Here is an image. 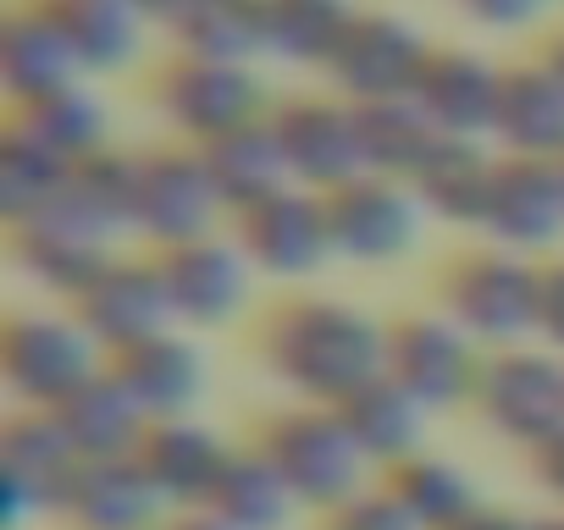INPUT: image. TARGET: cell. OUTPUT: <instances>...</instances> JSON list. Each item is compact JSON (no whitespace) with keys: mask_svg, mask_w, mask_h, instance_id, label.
<instances>
[{"mask_svg":"<svg viewBox=\"0 0 564 530\" xmlns=\"http://www.w3.org/2000/svg\"><path fill=\"white\" fill-rule=\"evenodd\" d=\"M536 338L542 349L564 354V260L542 265V316H536Z\"/></svg>","mask_w":564,"mask_h":530,"instance_id":"cell-39","label":"cell"},{"mask_svg":"<svg viewBox=\"0 0 564 530\" xmlns=\"http://www.w3.org/2000/svg\"><path fill=\"white\" fill-rule=\"evenodd\" d=\"M327 530H426L388 486H366L355 503H344L338 514H327Z\"/></svg>","mask_w":564,"mask_h":530,"instance_id":"cell-37","label":"cell"},{"mask_svg":"<svg viewBox=\"0 0 564 530\" xmlns=\"http://www.w3.org/2000/svg\"><path fill=\"white\" fill-rule=\"evenodd\" d=\"M56 420L62 431L73 437L78 459H128L139 453L144 431H150V415L139 409V398L117 382V371L106 365L95 382H84L67 404H56Z\"/></svg>","mask_w":564,"mask_h":530,"instance_id":"cell-27","label":"cell"},{"mask_svg":"<svg viewBox=\"0 0 564 530\" xmlns=\"http://www.w3.org/2000/svg\"><path fill=\"white\" fill-rule=\"evenodd\" d=\"M73 316L84 321V332L106 349V360L161 338L177 327L172 316V299H166V277H161V260H133V254H117L106 272L89 283V294L73 305Z\"/></svg>","mask_w":564,"mask_h":530,"instance_id":"cell-14","label":"cell"},{"mask_svg":"<svg viewBox=\"0 0 564 530\" xmlns=\"http://www.w3.org/2000/svg\"><path fill=\"white\" fill-rule=\"evenodd\" d=\"M62 519L73 530H150L166 525L172 514L150 486V475L139 470V459L128 453V459H84L67 486Z\"/></svg>","mask_w":564,"mask_h":530,"instance_id":"cell-22","label":"cell"},{"mask_svg":"<svg viewBox=\"0 0 564 530\" xmlns=\"http://www.w3.org/2000/svg\"><path fill=\"white\" fill-rule=\"evenodd\" d=\"M481 360H487L481 343L454 316H443V310H421V316L388 321V376L426 415L465 409L476 398Z\"/></svg>","mask_w":564,"mask_h":530,"instance_id":"cell-6","label":"cell"},{"mask_svg":"<svg viewBox=\"0 0 564 530\" xmlns=\"http://www.w3.org/2000/svg\"><path fill=\"white\" fill-rule=\"evenodd\" d=\"M481 232L498 249H514L525 260L564 243V172H558V161L498 155Z\"/></svg>","mask_w":564,"mask_h":530,"instance_id":"cell-16","label":"cell"},{"mask_svg":"<svg viewBox=\"0 0 564 530\" xmlns=\"http://www.w3.org/2000/svg\"><path fill=\"white\" fill-rule=\"evenodd\" d=\"M382 486H388L426 530H448L454 519H465L470 508H481L476 475H470L459 459H443V453H415V459L393 464Z\"/></svg>","mask_w":564,"mask_h":530,"instance_id":"cell-35","label":"cell"},{"mask_svg":"<svg viewBox=\"0 0 564 530\" xmlns=\"http://www.w3.org/2000/svg\"><path fill=\"white\" fill-rule=\"evenodd\" d=\"M437 45L399 12H360L355 29L344 34V45L333 51L327 62V78L333 89L349 100V106H371V100H399L415 89L426 56Z\"/></svg>","mask_w":564,"mask_h":530,"instance_id":"cell-12","label":"cell"},{"mask_svg":"<svg viewBox=\"0 0 564 530\" xmlns=\"http://www.w3.org/2000/svg\"><path fill=\"white\" fill-rule=\"evenodd\" d=\"M166 34L177 56H205V62H260L265 34H260V0H177L166 18Z\"/></svg>","mask_w":564,"mask_h":530,"instance_id":"cell-32","label":"cell"},{"mask_svg":"<svg viewBox=\"0 0 564 530\" xmlns=\"http://www.w3.org/2000/svg\"><path fill=\"white\" fill-rule=\"evenodd\" d=\"M232 243L243 249V260L260 277L276 283H300L311 272H322V260L333 254V232H327V199L311 188H282L265 205L238 216Z\"/></svg>","mask_w":564,"mask_h":530,"instance_id":"cell-15","label":"cell"},{"mask_svg":"<svg viewBox=\"0 0 564 530\" xmlns=\"http://www.w3.org/2000/svg\"><path fill=\"white\" fill-rule=\"evenodd\" d=\"M260 360L305 404H344L388 376V327L349 299H289L260 332Z\"/></svg>","mask_w":564,"mask_h":530,"instance_id":"cell-1","label":"cell"},{"mask_svg":"<svg viewBox=\"0 0 564 530\" xmlns=\"http://www.w3.org/2000/svg\"><path fill=\"white\" fill-rule=\"evenodd\" d=\"M111 371H117V382L139 398V409H144L150 420H183V415H194L199 398L210 393V354H205L199 338L183 332V327H172V332H161V338H150V343L117 354Z\"/></svg>","mask_w":564,"mask_h":530,"instance_id":"cell-20","label":"cell"},{"mask_svg":"<svg viewBox=\"0 0 564 530\" xmlns=\"http://www.w3.org/2000/svg\"><path fill=\"white\" fill-rule=\"evenodd\" d=\"M194 150H199V161H205V172H210V183H216V194L232 216L265 205L282 188H294V172H289V155H282V144H276L271 117H260L249 128H232V133H221L210 144H194Z\"/></svg>","mask_w":564,"mask_h":530,"instance_id":"cell-24","label":"cell"},{"mask_svg":"<svg viewBox=\"0 0 564 530\" xmlns=\"http://www.w3.org/2000/svg\"><path fill=\"white\" fill-rule=\"evenodd\" d=\"M558 0H459V12L492 34H520V29H536Z\"/></svg>","mask_w":564,"mask_h":530,"instance_id":"cell-38","label":"cell"},{"mask_svg":"<svg viewBox=\"0 0 564 530\" xmlns=\"http://www.w3.org/2000/svg\"><path fill=\"white\" fill-rule=\"evenodd\" d=\"M542 62H547V73H553V78L564 84V34H553V40H547V51H542Z\"/></svg>","mask_w":564,"mask_h":530,"instance_id":"cell-44","label":"cell"},{"mask_svg":"<svg viewBox=\"0 0 564 530\" xmlns=\"http://www.w3.org/2000/svg\"><path fill=\"white\" fill-rule=\"evenodd\" d=\"M89 84L78 51L67 45L62 23L45 12V0H29V7H12L7 23H0V89L12 95L18 111Z\"/></svg>","mask_w":564,"mask_h":530,"instance_id":"cell-18","label":"cell"},{"mask_svg":"<svg viewBox=\"0 0 564 530\" xmlns=\"http://www.w3.org/2000/svg\"><path fill=\"white\" fill-rule=\"evenodd\" d=\"M128 7H139L150 23H166V18L177 12V0H128Z\"/></svg>","mask_w":564,"mask_h":530,"instance_id":"cell-43","label":"cell"},{"mask_svg":"<svg viewBox=\"0 0 564 530\" xmlns=\"http://www.w3.org/2000/svg\"><path fill=\"white\" fill-rule=\"evenodd\" d=\"M531 470H536L542 492H547V497L558 503V514H564V431L547 437L542 448H531Z\"/></svg>","mask_w":564,"mask_h":530,"instance_id":"cell-40","label":"cell"},{"mask_svg":"<svg viewBox=\"0 0 564 530\" xmlns=\"http://www.w3.org/2000/svg\"><path fill=\"white\" fill-rule=\"evenodd\" d=\"M448 530H525V514L498 508V503H481V508H470L465 519H454Z\"/></svg>","mask_w":564,"mask_h":530,"instance_id":"cell-41","label":"cell"},{"mask_svg":"<svg viewBox=\"0 0 564 530\" xmlns=\"http://www.w3.org/2000/svg\"><path fill=\"white\" fill-rule=\"evenodd\" d=\"M12 260L40 288H51V294L78 305L89 294V283L106 272L117 254H111V243H100L89 227H78L73 216H62L51 205V210H40V216L12 227Z\"/></svg>","mask_w":564,"mask_h":530,"instance_id":"cell-21","label":"cell"},{"mask_svg":"<svg viewBox=\"0 0 564 530\" xmlns=\"http://www.w3.org/2000/svg\"><path fill=\"white\" fill-rule=\"evenodd\" d=\"M443 316H454L481 349H525L542 316V265L514 249H470L443 277Z\"/></svg>","mask_w":564,"mask_h":530,"instance_id":"cell-3","label":"cell"},{"mask_svg":"<svg viewBox=\"0 0 564 530\" xmlns=\"http://www.w3.org/2000/svg\"><path fill=\"white\" fill-rule=\"evenodd\" d=\"M56 210L73 216L78 227H89L100 243H117L122 232H139V155L111 144L106 155L73 166V183L56 199Z\"/></svg>","mask_w":564,"mask_h":530,"instance_id":"cell-29","label":"cell"},{"mask_svg":"<svg viewBox=\"0 0 564 530\" xmlns=\"http://www.w3.org/2000/svg\"><path fill=\"white\" fill-rule=\"evenodd\" d=\"M221 194L194 144H161L139 155V238L161 249H183L221 232Z\"/></svg>","mask_w":564,"mask_h":530,"instance_id":"cell-9","label":"cell"},{"mask_svg":"<svg viewBox=\"0 0 564 530\" xmlns=\"http://www.w3.org/2000/svg\"><path fill=\"white\" fill-rule=\"evenodd\" d=\"M276 144L289 155V172L311 194H333L355 177H366L360 155V117L344 95H289L271 106Z\"/></svg>","mask_w":564,"mask_h":530,"instance_id":"cell-10","label":"cell"},{"mask_svg":"<svg viewBox=\"0 0 564 530\" xmlns=\"http://www.w3.org/2000/svg\"><path fill=\"white\" fill-rule=\"evenodd\" d=\"M161 277H166V299L183 332H221L249 310L254 294V265L243 260V249L232 238H199L183 249H161Z\"/></svg>","mask_w":564,"mask_h":530,"instance_id":"cell-13","label":"cell"},{"mask_svg":"<svg viewBox=\"0 0 564 530\" xmlns=\"http://www.w3.org/2000/svg\"><path fill=\"white\" fill-rule=\"evenodd\" d=\"M525 530H564V514H525Z\"/></svg>","mask_w":564,"mask_h":530,"instance_id":"cell-45","label":"cell"},{"mask_svg":"<svg viewBox=\"0 0 564 530\" xmlns=\"http://www.w3.org/2000/svg\"><path fill=\"white\" fill-rule=\"evenodd\" d=\"M78 448L62 431L56 409H18L0 431V481H7V525L34 530L40 519H62L67 486L78 475Z\"/></svg>","mask_w":564,"mask_h":530,"instance_id":"cell-8","label":"cell"},{"mask_svg":"<svg viewBox=\"0 0 564 530\" xmlns=\"http://www.w3.org/2000/svg\"><path fill=\"white\" fill-rule=\"evenodd\" d=\"M106 365H111L106 349L84 332L78 316H62V310H23L0 332V376L23 398V409L67 404Z\"/></svg>","mask_w":564,"mask_h":530,"instance_id":"cell-4","label":"cell"},{"mask_svg":"<svg viewBox=\"0 0 564 530\" xmlns=\"http://www.w3.org/2000/svg\"><path fill=\"white\" fill-rule=\"evenodd\" d=\"M45 12L62 23L67 45L78 51L89 78L128 73L144 56V12L128 0H45Z\"/></svg>","mask_w":564,"mask_h":530,"instance_id":"cell-28","label":"cell"},{"mask_svg":"<svg viewBox=\"0 0 564 530\" xmlns=\"http://www.w3.org/2000/svg\"><path fill=\"white\" fill-rule=\"evenodd\" d=\"M355 117H360V155H366V172H371V177H399V183H410V177L421 172V161L432 155V144L443 139V133L432 128V117L415 106V95L355 106Z\"/></svg>","mask_w":564,"mask_h":530,"instance_id":"cell-34","label":"cell"},{"mask_svg":"<svg viewBox=\"0 0 564 530\" xmlns=\"http://www.w3.org/2000/svg\"><path fill=\"white\" fill-rule=\"evenodd\" d=\"M73 183V161H62L40 133H29L18 117L7 122V133H0V216H7V227L51 210Z\"/></svg>","mask_w":564,"mask_h":530,"instance_id":"cell-33","label":"cell"},{"mask_svg":"<svg viewBox=\"0 0 564 530\" xmlns=\"http://www.w3.org/2000/svg\"><path fill=\"white\" fill-rule=\"evenodd\" d=\"M470 409L525 453L564 431V354L553 349H498L481 360Z\"/></svg>","mask_w":564,"mask_h":530,"instance_id":"cell-7","label":"cell"},{"mask_svg":"<svg viewBox=\"0 0 564 530\" xmlns=\"http://www.w3.org/2000/svg\"><path fill=\"white\" fill-rule=\"evenodd\" d=\"M205 508L216 519H227L232 530H289L305 514L300 497L289 492V481L276 475V464L260 448H232V459H227Z\"/></svg>","mask_w":564,"mask_h":530,"instance_id":"cell-31","label":"cell"},{"mask_svg":"<svg viewBox=\"0 0 564 530\" xmlns=\"http://www.w3.org/2000/svg\"><path fill=\"white\" fill-rule=\"evenodd\" d=\"M327 199V232H333V254L355 260V265H393L421 243L426 210L415 199L410 183L399 177H355Z\"/></svg>","mask_w":564,"mask_h":530,"instance_id":"cell-11","label":"cell"},{"mask_svg":"<svg viewBox=\"0 0 564 530\" xmlns=\"http://www.w3.org/2000/svg\"><path fill=\"white\" fill-rule=\"evenodd\" d=\"M492 172H498V155L487 150V139H437L421 172L410 177V188L426 216L454 221V227H481Z\"/></svg>","mask_w":564,"mask_h":530,"instance_id":"cell-26","label":"cell"},{"mask_svg":"<svg viewBox=\"0 0 564 530\" xmlns=\"http://www.w3.org/2000/svg\"><path fill=\"white\" fill-rule=\"evenodd\" d=\"M166 530H232L227 519H216L210 508H194V514H172L166 519Z\"/></svg>","mask_w":564,"mask_h":530,"instance_id":"cell-42","label":"cell"},{"mask_svg":"<svg viewBox=\"0 0 564 530\" xmlns=\"http://www.w3.org/2000/svg\"><path fill=\"white\" fill-rule=\"evenodd\" d=\"M276 475L289 481V492L300 497V508L316 514H338L344 503H355L366 492V453L355 448V437L344 431L333 404H294L260 426L254 442Z\"/></svg>","mask_w":564,"mask_h":530,"instance_id":"cell-2","label":"cell"},{"mask_svg":"<svg viewBox=\"0 0 564 530\" xmlns=\"http://www.w3.org/2000/svg\"><path fill=\"white\" fill-rule=\"evenodd\" d=\"M558 172H564V161H558Z\"/></svg>","mask_w":564,"mask_h":530,"instance_id":"cell-47","label":"cell"},{"mask_svg":"<svg viewBox=\"0 0 564 530\" xmlns=\"http://www.w3.org/2000/svg\"><path fill=\"white\" fill-rule=\"evenodd\" d=\"M150 530H166V525H150Z\"/></svg>","mask_w":564,"mask_h":530,"instance_id":"cell-46","label":"cell"},{"mask_svg":"<svg viewBox=\"0 0 564 530\" xmlns=\"http://www.w3.org/2000/svg\"><path fill=\"white\" fill-rule=\"evenodd\" d=\"M333 409H338L344 431L355 437V448L366 453V464H377V470H393V464L426 453V426H432V415H426L393 376L366 382L360 393H349V398L333 404Z\"/></svg>","mask_w":564,"mask_h":530,"instance_id":"cell-25","label":"cell"},{"mask_svg":"<svg viewBox=\"0 0 564 530\" xmlns=\"http://www.w3.org/2000/svg\"><path fill=\"white\" fill-rule=\"evenodd\" d=\"M498 89H503V67L487 62L481 51H459V45H437L415 78V106L432 117V128L443 139H487L492 144V117H498Z\"/></svg>","mask_w":564,"mask_h":530,"instance_id":"cell-19","label":"cell"},{"mask_svg":"<svg viewBox=\"0 0 564 530\" xmlns=\"http://www.w3.org/2000/svg\"><path fill=\"white\" fill-rule=\"evenodd\" d=\"M360 7L355 0H260V34L265 56L289 62V67H322L355 29Z\"/></svg>","mask_w":564,"mask_h":530,"instance_id":"cell-30","label":"cell"},{"mask_svg":"<svg viewBox=\"0 0 564 530\" xmlns=\"http://www.w3.org/2000/svg\"><path fill=\"white\" fill-rule=\"evenodd\" d=\"M155 111L166 128H177L188 144H210L232 128H249L271 117L265 78L254 62H205V56H172L155 73Z\"/></svg>","mask_w":564,"mask_h":530,"instance_id":"cell-5","label":"cell"},{"mask_svg":"<svg viewBox=\"0 0 564 530\" xmlns=\"http://www.w3.org/2000/svg\"><path fill=\"white\" fill-rule=\"evenodd\" d=\"M133 459L150 475V486L161 492L166 514H194L210 503V492L232 459V442L216 426H205L199 415H183V420H150Z\"/></svg>","mask_w":564,"mask_h":530,"instance_id":"cell-17","label":"cell"},{"mask_svg":"<svg viewBox=\"0 0 564 530\" xmlns=\"http://www.w3.org/2000/svg\"><path fill=\"white\" fill-rule=\"evenodd\" d=\"M18 122H23L29 133H40V139H45L62 161H73V166H84V161H95V155L111 150V111H106V100H100L89 84L62 89V95H51V100L18 111Z\"/></svg>","mask_w":564,"mask_h":530,"instance_id":"cell-36","label":"cell"},{"mask_svg":"<svg viewBox=\"0 0 564 530\" xmlns=\"http://www.w3.org/2000/svg\"><path fill=\"white\" fill-rule=\"evenodd\" d=\"M492 144H498V155L564 161V84L547 73V62L503 67Z\"/></svg>","mask_w":564,"mask_h":530,"instance_id":"cell-23","label":"cell"}]
</instances>
